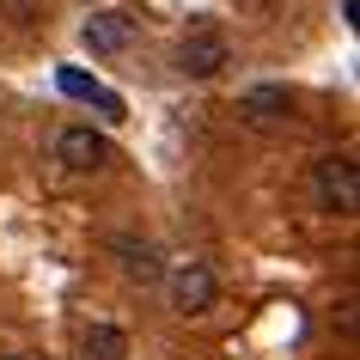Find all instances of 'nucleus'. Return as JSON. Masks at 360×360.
I'll return each mask as SVG.
<instances>
[{
  "label": "nucleus",
  "instance_id": "nucleus-1",
  "mask_svg": "<svg viewBox=\"0 0 360 360\" xmlns=\"http://www.w3.org/2000/svg\"><path fill=\"white\" fill-rule=\"evenodd\" d=\"M311 195L323 214H354L360 208V159L354 153H323L311 159Z\"/></svg>",
  "mask_w": 360,
  "mask_h": 360
},
{
  "label": "nucleus",
  "instance_id": "nucleus-2",
  "mask_svg": "<svg viewBox=\"0 0 360 360\" xmlns=\"http://www.w3.org/2000/svg\"><path fill=\"white\" fill-rule=\"evenodd\" d=\"M165 293H171V311L177 318H208L214 305H220V275L202 257H190V263H177L165 275Z\"/></svg>",
  "mask_w": 360,
  "mask_h": 360
},
{
  "label": "nucleus",
  "instance_id": "nucleus-3",
  "mask_svg": "<svg viewBox=\"0 0 360 360\" xmlns=\"http://www.w3.org/2000/svg\"><path fill=\"white\" fill-rule=\"evenodd\" d=\"M56 159H61V171L92 177V171H104L116 159V147H110V134L92 129V122H68V129L56 134Z\"/></svg>",
  "mask_w": 360,
  "mask_h": 360
},
{
  "label": "nucleus",
  "instance_id": "nucleus-4",
  "mask_svg": "<svg viewBox=\"0 0 360 360\" xmlns=\"http://www.w3.org/2000/svg\"><path fill=\"white\" fill-rule=\"evenodd\" d=\"M232 61V43L214 31V25H195V31H184V43H177V74L184 79H214L226 74Z\"/></svg>",
  "mask_w": 360,
  "mask_h": 360
},
{
  "label": "nucleus",
  "instance_id": "nucleus-5",
  "mask_svg": "<svg viewBox=\"0 0 360 360\" xmlns=\"http://www.w3.org/2000/svg\"><path fill=\"white\" fill-rule=\"evenodd\" d=\"M134 37H141V25H134V13H122V6H104V13H92V19L79 25V43H86L92 56H122Z\"/></svg>",
  "mask_w": 360,
  "mask_h": 360
},
{
  "label": "nucleus",
  "instance_id": "nucleus-6",
  "mask_svg": "<svg viewBox=\"0 0 360 360\" xmlns=\"http://www.w3.org/2000/svg\"><path fill=\"white\" fill-rule=\"evenodd\" d=\"M110 257H116V269H122L129 281H141V287H153L159 275H165L159 250H153L147 238H129V232H116V238H110Z\"/></svg>",
  "mask_w": 360,
  "mask_h": 360
},
{
  "label": "nucleus",
  "instance_id": "nucleus-7",
  "mask_svg": "<svg viewBox=\"0 0 360 360\" xmlns=\"http://www.w3.org/2000/svg\"><path fill=\"white\" fill-rule=\"evenodd\" d=\"M238 116L245 122H287L293 116V92L287 86H250V92H238Z\"/></svg>",
  "mask_w": 360,
  "mask_h": 360
},
{
  "label": "nucleus",
  "instance_id": "nucleus-8",
  "mask_svg": "<svg viewBox=\"0 0 360 360\" xmlns=\"http://www.w3.org/2000/svg\"><path fill=\"white\" fill-rule=\"evenodd\" d=\"M86 360H129V336L116 323H92L86 330Z\"/></svg>",
  "mask_w": 360,
  "mask_h": 360
},
{
  "label": "nucleus",
  "instance_id": "nucleus-9",
  "mask_svg": "<svg viewBox=\"0 0 360 360\" xmlns=\"http://www.w3.org/2000/svg\"><path fill=\"white\" fill-rule=\"evenodd\" d=\"M0 13H6L13 25H37L43 19V0H0Z\"/></svg>",
  "mask_w": 360,
  "mask_h": 360
},
{
  "label": "nucleus",
  "instance_id": "nucleus-10",
  "mask_svg": "<svg viewBox=\"0 0 360 360\" xmlns=\"http://www.w3.org/2000/svg\"><path fill=\"white\" fill-rule=\"evenodd\" d=\"M0 360H25V354H0Z\"/></svg>",
  "mask_w": 360,
  "mask_h": 360
}]
</instances>
